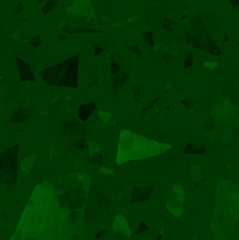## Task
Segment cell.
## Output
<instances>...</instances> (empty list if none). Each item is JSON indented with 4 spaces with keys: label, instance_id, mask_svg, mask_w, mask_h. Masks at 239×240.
<instances>
[{
    "label": "cell",
    "instance_id": "cell-3",
    "mask_svg": "<svg viewBox=\"0 0 239 240\" xmlns=\"http://www.w3.org/2000/svg\"><path fill=\"white\" fill-rule=\"evenodd\" d=\"M169 145H162L152 140L142 138L141 135H135L129 131H123L120 136L118 155H117V163L123 164L125 161L135 160V159H144L156 156L169 149Z\"/></svg>",
    "mask_w": 239,
    "mask_h": 240
},
{
    "label": "cell",
    "instance_id": "cell-13",
    "mask_svg": "<svg viewBox=\"0 0 239 240\" xmlns=\"http://www.w3.org/2000/svg\"><path fill=\"white\" fill-rule=\"evenodd\" d=\"M206 66H210V69H215V67H217V63H214V62H212V63L207 62V63H206Z\"/></svg>",
    "mask_w": 239,
    "mask_h": 240
},
{
    "label": "cell",
    "instance_id": "cell-11",
    "mask_svg": "<svg viewBox=\"0 0 239 240\" xmlns=\"http://www.w3.org/2000/svg\"><path fill=\"white\" fill-rule=\"evenodd\" d=\"M100 173H106V174H111L113 171H111V169L106 167V166H101L100 167Z\"/></svg>",
    "mask_w": 239,
    "mask_h": 240
},
{
    "label": "cell",
    "instance_id": "cell-6",
    "mask_svg": "<svg viewBox=\"0 0 239 240\" xmlns=\"http://www.w3.org/2000/svg\"><path fill=\"white\" fill-rule=\"evenodd\" d=\"M166 208H167L169 212H172L175 216H181L183 215V204L179 202L175 197H170V199H169Z\"/></svg>",
    "mask_w": 239,
    "mask_h": 240
},
{
    "label": "cell",
    "instance_id": "cell-9",
    "mask_svg": "<svg viewBox=\"0 0 239 240\" xmlns=\"http://www.w3.org/2000/svg\"><path fill=\"white\" fill-rule=\"evenodd\" d=\"M89 145H90V156H92V155H94V153H97L98 150H100V148H98V145H97V143L94 142V140H92V142H90Z\"/></svg>",
    "mask_w": 239,
    "mask_h": 240
},
{
    "label": "cell",
    "instance_id": "cell-5",
    "mask_svg": "<svg viewBox=\"0 0 239 240\" xmlns=\"http://www.w3.org/2000/svg\"><path fill=\"white\" fill-rule=\"evenodd\" d=\"M69 13H76V14H92L93 15V7L90 6L89 0H75L72 7H67Z\"/></svg>",
    "mask_w": 239,
    "mask_h": 240
},
{
    "label": "cell",
    "instance_id": "cell-2",
    "mask_svg": "<svg viewBox=\"0 0 239 240\" xmlns=\"http://www.w3.org/2000/svg\"><path fill=\"white\" fill-rule=\"evenodd\" d=\"M239 218V186L219 181L212 213V232L215 240H228Z\"/></svg>",
    "mask_w": 239,
    "mask_h": 240
},
{
    "label": "cell",
    "instance_id": "cell-4",
    "mask_svg": "<svg viewBox=\"0 0 239 240\" xmlns=\"http://www.w3.org/2000/svg\"><path fill=\"white\" fill-rule=\"evenodd\" d=\"M113 229L117 234H121V236H125L129 237V226L127 219L124 218L121 213H117L115 219H114V223H113Z\"/></svg>",
    "mask_w": 239,
    "mask_h": 240
},
{
    "label": "cell",
    "instance_id": "cell-10",
    "mask_svg": "<svg viewBox=\"0 0 239 240\" xmlns=\"http://www.w3.org/2000/svg\"><path fill=\"white\" fill-rule=\"evenodd\" d=\"M98 115H100V118L103 119L104 122H108V119L111 118V114L106 113V111H100V113H98Z\"/></svg>",
    "mask_w": 239,
    "mask_h": 240
},
{
    "label": "cell",
    "instance_id": "cell-1",
    "mask_svg": "<svg viewBox=\"0 0 239 240\" xmlns=\"http://www.w3.org/2000/svg\"><path fill=\"white\" fill-rule=\"evenodd\" d=\"M89 182L82 173L40 186L10 240H83Z\"/></svg>",
    "mask_w": 239,
    "mask_h": 240
},
{
    "label": "cell",
    "instance_id": "cell-12",
    "mask_svg": "<svg viewBox=\"0 0 239 240\" xmlns=\"http://www.w3.org/2000/svg\"><path fill=\"white\" fill-rule=\"evenodd\" d=\"M13 41H14V42H19L20 41V32L19 31H15L14 32V35H13Z\"/></svg>",
    "mask_w": 239,
    "mask_h": 240
},
{
    "label": "cell",
    "instance_id": "cell-14",
    "mask_svg": "<svg viewBox=\"0 0 239 240\" xmlns=\"http://www.w3.org/2000/svg\"><path fill=\"white\" fill-rule=\"evenodd\" d=\"M0 80H2V77H0Z\"/></svg>",
    "mask_w": 239,
    "mask_h": 240
},
{
    "label": "cell",
    "instance_id": "cell-7",
    "mask_svg": "<svg viewBox=\"0 0 239 240\" xmlns=\"http://www.w3.org/2000/svg\"><path fill=\"white\" fill-rule=\"evenodd\" d=\"M172 197H175L176 199L179 201V202L184 204V201H186V192H184V188L181 186H179V184H176V186L173 187Z\"/></svg>",
    "mask_w": 239,
    "mask_h": 240
},
{
    "label": "cell",
    "instance_id": "cell-8",
    "mask_svg": "<svg viewBox=\"0 0 239 240\" xmlns=\"http://www.w3.org/2000/svg\"><path fill=\"white\" fill-rule=\"evenodd\" d=\"M191 173H193L191 176H193V178L196 180V181L201 178V169H200L198 166H193V167H191Z\"/></svg>",
    "mask_w": 239,
    "mask_h": 240
}]
</instances>
